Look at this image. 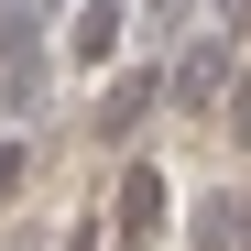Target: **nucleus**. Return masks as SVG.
<instances>
[{
    "instance_id": "obj_2",
    "label": "nucleus",
    "mask_w": 251,
    "mask_h": 251,
    "mask_svg": "<svg viewBox=\"0 0 251 251\" xmlns=\"http://www.w3.org/2000/svg\"><path fill=\"white\" fill-rule=\"evenodd\" d=\"M219 11H229V22H251V0H219Z\"/></svg>"
},
{
    "instance_id": "obj_1",
    "label": "nucleus",
    "mask_w": 251,
    "mask_h": 251,
    "mask_svg": "<svg viewBox=\"0 0 251 251\" xmlns=\"http://www.w3.org/2000/svg\"><path fill=\"white\" fill-rule=\"evenodd\" d=\"M219 76H229V44H197V55L175 66V99H186V109H207V99H219Z\"/></svg>"
}]
</instances>
